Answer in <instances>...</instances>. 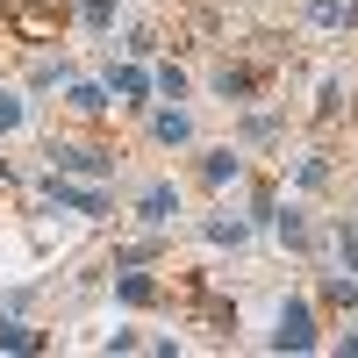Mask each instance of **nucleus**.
<instances>
[{"label": "nucleus", "mask_w": 358, "mask_h": 358, "mask_svg": "<svg viewBox=\"0 0 358 358\" xmlns=\"http://www.w3.org/2000/svg\"><path fill=\"white\" fill-rule=\"evenodd\" d=\"M8 22L29 43H57L65 36V0H8Z\"/></svg>", "instance_id": "obj_1"}, {"label": "nucleus", "mask_w": 358, "mask_h": 358, "mask_svg": "<svg viewBox=\"0 0 358 358\" xmlns=\"http://www.w3.org/2000/svg\"><path fill=\"white\" fill-rule=\"evenodd\" d=\"M308 344H315V315H308V301H280L273 351H308Z\"/></svg>", "instance_id": "obj_2"}, {"label": "nucleus", "mask_w": 358, "mask_h": 358, "mask_svg": "<svg viewBox=\"0 0 358 358\" xmlns=\"http://www.w3.org/2000/svg\"><path fill=\"white\" fill-rule=\"evenodd\" d=\"M172 208H179V194H172L165 179H158V187H143V201H136V215H143V222H172Z\"/></svg>", "instance_id": "obj_3"}, {"label": "nucleus", "mask_w": 358, "mask_h": 358, "mask_svg": "<svg viewBox=\"0 0 358 358\" xmlns=\"http://www.w3.org/2000/svg\"><path fill=\"white\" fill-rule=\"evenodd\" d=\"M50 158H57V172H108L115 165L108 151H79V143H65V151H50Z\"/></svg>", "instance_id": "obj_4"}, {"label": "nucleus", "mask_w": 358, "mask_h": 358, "mask_svg": "<svg viewBox=\"0 0 358 358\" xmlns=\"http://www.w3.org/2000/svg\"><path fill=\"white\" fill-rule=\"evenodd\" d=\"M115 294H122L129 308H151V301H158V280H143V273H122V280H115Z\"/></svg>", "instance_id": "obj_5"}, {"label": "nucleus", "mask_w": 358, "mask_h": 358, "mask_svg": "<svg viewBox=\"0 0 358 358\" xmlns=\"http://www.w3.org/2000/svg\"><path fill=\"white\" fill-rule=\"evenodd\" d=\"M251 86H258V72H251V65H222V72H215V94H222V101L251 94Z\"/></svg>", "instance_id": "obj_6"}, {"label": "nucleus", "mask_w": 358, "mask_h": 358, "mask_svg": "<svg viewBox=\"0 0 358 358\" xmlns=\"http://www.w3.org/2000/svg\"><path fill=\"white\" fill-rule=\"evenodd\" d=\"M50 194L65 201V208H79V215H108V201H101V194H79V187H65V179H50Z\"/></svg>", "instance_id": "obj_7"}, {"label": "nucleus", "mask_w": 358, "mask_h": 358, "mask_svg": "<svg viewBox=\"0 0 358 358\" xmlns=\"http://www.w3.org/2000/svg\"><path fill=\"white\" fill-rule=\"evenodd\" d=\"M0 351H43V337L29 330V322H15V315H8V322H0Z\"/></svg>", "instance_id": "obj_8"}, {"label": "nucleus", "mask_w": 358, "mask_h": 358, "mask_svg": "<svg viewBox=\"0 0 358 358\" xmlns=\"http://www.w3.org/2000/svg\"><path fill=\"white\" fill-rule=\"evenodd\" d=\"M151 129H158V143H187V136H194V122H187L179 108H165V115H158Z\"/></svg>", "instance_id": "obj_9"}, {"label": "nucleus", "mask_w": 358, "mask_h": 358, "mask_svg": "<svg viewBox=\"0 0 358 358\" xmlns=\"http://www.w3.org/2000/svg\"><path fill=\"white\" fill-rule=\"evenodd\" d=\"M79 15H86V29H115V0H79Z\"/></svg>", "instance_id": "obj_10"}, {"label": "nucleus", "mask_w": 358, "mask_h": 358, "mask_svg": "<svg viewBox=\"0 0 358 358\" xmlns=\"http://www.w3.org/2000/svg\"><path fill=\"white\" fill-rule=\"evenodd\" d=\"M72 108H79V115H101L108 94H101V86H72Z\"/></svg>", "instance_id": "obj_11"}, {"label": "nucleus", "mask_w": 358, "mask_h": 358, "mask_svg": "<svg viewBox=\"0 0 358 358\" xmlns=\"http://www.w3.org/2000/svg\"><path fill=\"white\" fill-rule=\"evenodd\" d=\"M143 86H151V79H143L136 65H122V72H115V94H129V101H136V94H143Z\"/></svg>", "instance_id": "obj_12"}, {"label": "nucleus", "mask_w": 358, "mask_h": 358, "mask_svg": "<svg viewBox=\"0 0 358 358\" xmlns=\"http://www.w3.org/2000/svg\"><path fill=\"white\" fill-rule=\"evenodd\" d=\"M201 172H208V179H236V158H229V151H208Z\"/></svg>", "instance_id": "obj_13"}, {"label": "nucleus", "mask_w": 358, "mask_h": 358, "mask_svg": "<svg viewBox=\"0 0 358 358\" xmlns=\"http://www.w3.org/2000/svg\"><path fill=\"white\" fill-rule=\"evenodd\" d=\"M308 15L315 22H344V0H308Z\"/></svg>", "instance_id": "obj_14"}, {"label": "nucleus", "mask_w": 358, "mask_h": 358, "mask_svg": "<svg viewBox=\"0 0 358 358\" xmlns=\"http://www.w3.org/2000/svg\"><path fill=\"white\" fill-rule=\"evenodd\" d=\"M337 251H344V265L358 273V229H337Z\"/></svg>", "instance_id": "obj_15"}, {"label": "nucleus", "mask_w": 358, "mask_h": 358, "mask_svg": "<svg viewBox=\"0 0 358 358\" xmlns=\"http://www.w3.org/2000/svg\"><path fill=\"white\" fill-rule=\"evenodd\" d=\"M15 122H22V101H15V94H0V129H15Z\"/></svg>", "instance_id": "obj_16"}]
</instances>
